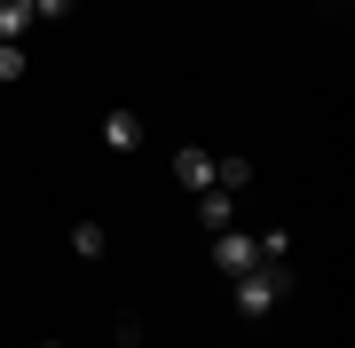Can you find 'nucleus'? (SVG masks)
Instances as JSON below:
<instances>
[{
	"label": "nucleus",
	"instance_id": "obj_2",
	"mask_svg": "<svg viewBox=\"0 0 355 348\" xmlns=\"http://www.w3.org/2000/svg\"><path fill=\"white\" fill-rule=\"evenodd\" d=\"M214 270L221 277H245V270H261V245H253V230H214Z\"/></svg>",
	"mask_w": 355,
	"mask_h": 348
},
{
	"label": "nucleus",
	"instance_id": "obj_7",
	"mask_svg": "<svg viewBox=\"0 0 355 348\" xmlns=\"http://www.w3.org/2000/svg\"><path fill=\"white\" fill-rule=\"evenodd\" d=\"M245 182H253V158H214V190H229V198H237Z\"/></svg>",
	"mask_w": 355,
	"mask_h": 348
},
{
	"label": "nucleus",
	"instance_id": "obj_8",
	"mask_svg": "<svg viewBox=\"0 0 355 348\" xmlns=\"http://www.w3.org/2000/svg\"><path fill=\"white\" fill-rule=\"evenodd\" d=\"M24 24H32V0H0V40H8V48L24 40Z\"/></svg>",
	"mask_w": 355,
	"mask_h": 348
},
{
	"label": "nucleus",
	"instance_id": "obj_10",
	"mask_svg": "<svg viewBox=\"0 0 355 348\" xmlns=\"http://www.w3.org/2000/svg\"><path fill=\"white\" fill-rule=\"evenodd\" d=\"M8 79H24V48H8V40H0V88H8Z\"/></svg>",
	"mask_w": 355,
	"mask_h": 348
},
{
	"label": "nucleus",
	"instance_id": "obj_5",
	"mask_svg": "<svg viewBox=\"0 0 355 348\" xmlns=\"http://www.w3.org/2000/svg\"><path fill=\"white\" fill-rule=\"evenodd\" d=\"M71 254L79 261H103V254H111V230H103V222H71Z\"/></svg>",
	"mask_w": 355,
	"mask_h": 348
},
{
	"label": "nucleus",
	"instance_id": "obj_6",
	"mask_svg": "<svg viewBox=\"0 0 355 348\" xmlns=\"http://www.w3.org/2000/svg\"><path fill=\"white\" fill-rule=\"evenodd\" d=\"M198 222L205 230H229V222H237V198L229 190H198Z\"/></svg>",
	"mask_w": 355,
	"mask_h": 348
},
{
	"label": "nucleus",
	"instance_id": "obj_9",
	"mask_svg": "<svg viewBox=\"0 0 355 348\" xmlns=\"http://www.w3.org/2000/svg\"><path fill=\"white\" fill-rule=\"evenodd\" d=\"M71 16V0H32V24H64Z\"/></svg>",
	"mask_w": 355,
	"mask_h": 348
},
{
	"label": "nucleus",
	"instance_id": "obj_4",
	"mask_svg": "<svg viewBox=\"0 0 355 348\" xmlns=\"http://www.w3.org/2000/svg\"><path fill=\"white\" fill-rule=\"evenodd\" d=\"M103 142H111L119 158H127V151H142V119H135V111H103Z\"/></svg>",
	"mask_w": 355,
	"mask_h": 348
},
{
	"label": "nucleus",
	"instance_id": "obj_1",
	"mask_svg": "<svg viewBox=\"0 0 355 348\" xmlns=\"http://www.w3.org/2000/svg\"><path fill=\"white\" fill-rule=\"evenodd\" d=\"M284 293H292L284 270H245V277H237V317H268Z\"/></svg>",
	"mask_w": 355,
	"mask_h": 348
},
{
	"label": "nucleus",
	"instance_id": "obj_11",
	"mask_svg": "<svg viewBox=\"0 0 355 348\" xmlns=\"http://www.w3.org/2000/svg\"><path fill=\"white\" fill-rule=\"evenodd\" d=\"M40 348H64V340H40Z\"/></svg>",
	"mask_w": 355,
	"mask_h": 348
},
{
	"label": "nucleus",
	"instance_id": "obj_3",
	"mask_svg": "<svg viewBox=\"0 0 355 348\" xmlns=\"http://www.w3.org/2000/svg\"><path fill=\"white\" fill-rule=\"evenodd\" d=\"M174 182H182L190 198H198V190H214V158H205L198 142H182V151H174Z\"/></svg>",
	"mask_w": 355,
	"mask_h": 348
}]
</instances>
